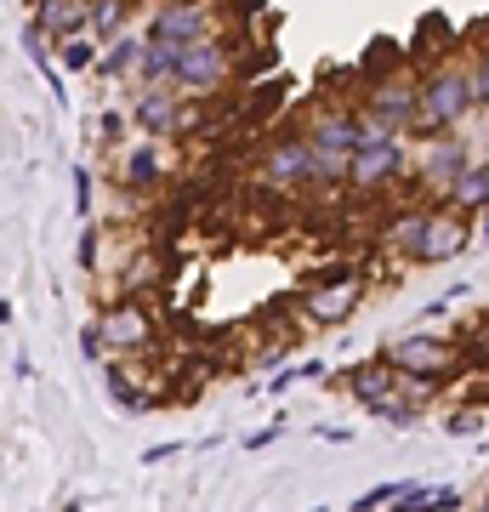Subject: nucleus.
<instances>
[{"instance_id": "obj_1", "label": "nucleus", "mask_w": 489, "mask_h": 512, "mask_svg": "<svg viewBox=\"0 0 489 512\" xmlns=\"http://www.w3.org/2000/svg\"><path fill=\"white\" fill-rule=\"evenodd\" d=\"M421 74V114L410 137H438V131H455L472 109V63H433Z\"/></svg>"}, {"instance_id": "obj_2", "label": "nucleus", "mask_w": 489, "mask_h": 512, "mask_svg": "<svg viewBox=\"0 0 489 512\" xmlns=\"http://www.w3.org/2000/svg\"><path fill=\"white\" fill-rule=\"evenodd\" d=\"M217 35H228V23L211 0H160L143 23V40H171V46H200Z\"/></svg>"}, {"instance_id": "obj_3", "label": "nucleus", "mask_w": 489, "mask_h": 512, "mask_svg": "<svg viewBox=\"0 0 489 512\" xmlns=\"http://www.w3.org/2000/svg\"><path fill=\"white\" fill-rule=\"evenodd\" d=\"M399 177H416L410 137H393V143H364L359 154H353V177H347V188H359V194H381V188H393Z\"/></svg>"}, {"instance_id": "obj_4", "label": "nucleus", "mask_w": 489, "mask_h": 512, "mask_svg": "<svg viewBox=\"0 0 489 512\" xmlns=\"http://www.w3.org/2000/svg\"><path fill=\"white\" fill-rule=\"evenodd\" d=\"M256 183L279 188V194H302V188H313V143L308 137H296V131H285L273 148H262V160H256Z\"/></svg>"}, {"instance_id": "obj_5", "label": "nucleus", "mask_w": 489, "mask_h": 512, "mask_svg": "<svg viewBox=\"0 0 489 512\" xmlns=\"http://www.w3.org/2000/svg\"><path fill=\"white\" fill-rule=\"evenodd\" d=\"M228 74H234V40H228V35L200 40V46H188V52H182L177 92L211 97V92H222V86H228Z\"/></svg>"}, {"instance_id": "obj_6", "label": "nucleus", "mask_w": 489, "mask_h": 512, "mask_svg": "<svg viewBox=\"0 0 489 512\" xmlns=\"http://www.w3.org/2000/svg\"><path fill=\"white\" fill-rule=\"evenodd\" d=\"M393 370H404V376H427V382H444L455 365H461V348L455 342H444V336H427V330H416V336H399L393 348L381 353Z\"/></svg>"}, {"instance_id": "obj_7", "label": "nucleus", "mask_w": 489, "mask_h": 512, "mask_svg": "<svg viewBox=\"0 0 489 512\" xmlns=\"http://www.w3.org/2000/svg\"><path fill=\"white\" fill-rule=\"evenodd\" d=\"M364 109L381 114V120H393V126H404V131H416V114H421V74H410V69L376 74V80L364 86Z\"/></svg>"}, {"instance_id": "obj_8", "label": "nucleus", "mask_w": 489, "mask_h": 512, "mask_svg": "<svg viewBox=\"0 0 489 512\" xmlns=\"http://www.w3.org/2000/svg\"><path fill=\"white\" fill-rule=\"evenodd\" d=\"M467 165H472L467 137H461V131H438V137H421V148H416V183L444 194Z\"/></svg>"}, {"instance_id": "obj_9", "label": "nucleus", "mask_w": 489, "mask_h": 512, "mask_svg": "<svg viewBox=\"0 0 489 512\" xmlns=\"http://www.w3.org/2000/svg\"><path fill=\"white\" fill-rule=\"evenodd\" d=\"M131 126L143 131V137H154V143H171V137H182V131H188V109H182L177 86L137 92V103H131Z\"/></svg>"}, {"instance_id": "obj_10", "label": "nucleus", "mask_w": 489, "mask_h": 512, "mask_svg": "<svg viewBox=\"0 0 489 512\" xmlns=\"http://www.w3.org/2000/svg\"><path fill=\"white\" fill-rule=\"evenodd\" d=\"M97 325H103V342H109L114 359H137V353H148V342H154V319H148L137 302H114Z\"/></svg>"}, {"instance_id": "obj_11", "label": "nucleus", "mask_w": 489, "mask_h": 512, "mask_svg": "<svg viewBox=\"0 0 489 512\" xmlns=\"http://www.w3.org/2000/svg\"><path fill=\"white\" fill-rule=\"evenodd\" d=\"M359 296H364V279H353V274L325 279V285H308L302 313H308L313 325H347V319H353V308H359Z\"/></svg>"}, {"instance_id": "obj_12", "label": "nucleus", "mask_w": 489, "mask_h": 512, "mask_svg": "<svg viewBox=\"0 0 489 512\" xmlns=\"http://www.w3.org/2000/svg\"><path fill=\"white\" fill-rule=\"evenodd\" d=\"M336 387H347V393H353L370 416H376L381 404H399V370L387 365V359H364V365L342 370V376H336Z\"/></svg>"}, {"instance_id": "obj_13", "label": "nucleus", "mask_w": 489, "mask_h": 512, "mask_svg": "<svg viewBox=\"0 0 489 512\" xmlns=\"http://www.w3.org/2000/svg\"><path fill=\"white\" fill-rule=\"evenodd\" d=\"M29 18L40 23V35L52 40V46H63V40L91 35V0H35Z\"/></svg>"}, {"instance_id": "obj_14", "label": "nucleus", "mask_w": 489, "mask_h": 512, "mask_svg": "<svg viewBox=\"0 0 489 512\" xmlns=\"http://www.w3.org/2000/svg\"><path fill=\"white\" fill-rule=\"evenodd\" d=\"M114 177H120V188H131V194H154V188L171 177V165H165V148L154 143V137H143L137 148H126V154H120Z\"/></svg>"}, {"instance_id": "obj_15", "label": "nucleus", "mask_w": 489, "mask_h": 512, "mask_svg": "<svg viewBox=\"0 0 489 512\" xmlns=\"http://www.w3.org/2000/svg\"><path fill=\"white\" fill-rule=\"evenodd\" d=\"M472 245V217H461V211H438L433 217V234H427V245H421V268H438V262H455V256Z\"/></svg>"}, {"instance_id": "obj_16", "label": "nucleus", "mask_w": 489, "mask_h": 512, "mask_svg": "<svg viewBox=\"0 0 489 512\" xmlns=\"http://www.w3.org/2000/svg\"><path fill=\"white\" fill-rule=\"evenodd\" d=\"M313 148H342V154H359V109H319L302 131Z\"/></svg>"}, {"instance_id": "obj_17", "label": "nucleus", "mask_w": 489, "mask_h": 512, "mask_svg": "<svg viewBox=\"0 0 489 512\" xmlns=\"http://www.w3.org/2000/svg\"><path fill=\"white\" fill-rule=\"evenodd\" d=\"M444 205L461 211V217H489V165L472 160L450 188H444Z\"/></svg>"}, {"instance_id": "obj_18", "label": "nucleus", "mask_w": 489, "mask_h": 512, "mask_svg": "<svg viewBox=\"0 0 489 512\" xmlns=\"http://www.w3.org/2000/svg\"><path fill=\"white\" fill-rule=\"evenodd\" d=\"M143 52H148V40L143 29L137 35H120L114 46H103V57H97V80H137V69H143Z\"/></svg>"}, {"instance_id": "obj_19", "label": "nucleus", "mask_w": 489, "mask_h": 512, "mask_svg": "<svg viewBox=\"0 0 489 512\" xmlns=\"http://www.w3.org/2000/svg\"><path fill=\"white\" fill-rule=\"evenodd\" d=\"M433 217H438V211H427V205L404 211V217L387 228V251L404 256V262H421V245H427V234H433Z\"/></svg>"}, {"instance_id": "obj_20", "label": "nucleus", "mask_w": 489, "mask_h": 512, "mask_svg": "<svg viewBox=\"0 0 489 512\" xmlns=\"http://www.w3.org/2000/svg\"><path fill=\"white\" fill-rule=\"evenodd\" d=\"M120 35H131V0H91V40L114 46Z\"/></svg>"}, {"instance_id": "obj_21", "label": "nucleus", "mask_w": 489, "mask_h": 512, "mask_svg": "<svg viewBox=\"0 0 489 512\" xmlns=\"http://www.w3.org/2000/svg\"><path fill=\"white\" fill-rule=\"evenodd\" d=\"M347 177H353V154H342V148H313V188L319 194L347 188Z\"/></svg>"}, {"instance_id": "obj_22", "label": "nucleus", "mask_w": 489, "mask_h": 512, "mask_svg": "<svg viewBox=\"0 0 489 512\" xmlns=\"http://www.w3.org/2000/svg\"><path fill=\"white\" fill-rule=\"evenodd\" d=\"M455 507H461V490H450V484H444V490H427V484H421V490H410L393 512H455Z\"/></svg>"}, {"instance_id": "obj_23", "label": "nucleus", "mask_w": 489, "mask_h": 512, "mask_svg": "<svg viewBox=\"0 0 489 512\" xmlns=\"http://www.w3.org/2000/svg\"><path fill=\"white\" fill-rule=\"evenodd\" d=\"M109 399L120 404V410H148V404H154V399H143V387L131 382L126 359H114V365H109Z\"/></svg>"}, {"instance_id": "obj_24", "label": "nucleus", "mask_w": 489, "mask_h": 512, "mask_svg": "<svg viewBox=\"0 0 489 512\" xmlns=\"http://www.w3.org/2000/svg\"><path fill=\"white\" fill-rule=\"evenodd\" d=\"M97 57H103V46L91 35H80V40H63L57 46V69H69V74H86V69H97Z\"/></svg>"}, {"instance_id": "obj_25", "label": "nucleus", "mask_w": 489, "mask_h": 512, "mask_svg": "<svg viewBox=\"0 0 489 512\" xmlns=\"http://www.w3.org/2000/svg\"><path fill=\"white\" fill-rule=\"evenodd\" d=\"M472 109L489 114V46L472 52Z\"/></svg>"}, {"instance_id": "obj_26", "label": "nucleus", "mask_w": 489, "mask_h": 512, "mask_svg": "<svg viewBox=\"0 0 489 512\" xmlns=\"http://www.w3.org/2000/svg\"><path fill=\"white\" fill-rule=\"evenodd\" d=\"M421 416V410H416V404H381V410H376V421H387V427H410V421H416Z\"/></svg>"}, {"instance_id": "obj_27", "label": "nucleus", "mask_w": 489, "mask_h": 512, "mask_svg": "<svg viewBox=\"0 0 489 512\" xmlns=\"http://www.w3.org/2000/svg\"><path fill=\"white\" fill-rule=\"evenodd\" d=\"M74 211L91 217V171H86V165H74Z\"/></svg>"}, {"instance_id": "obj_28", "label": "nucleus", "mask_w": 489, "mask_h": 512, "mask_svg": "<svg viewBox=\"0 0 489 512\" xmlns=\"http://www.w3.org/2000/svg\"><path fill=\"white\" fill-rule=\"evenodd\" d=\"M97 245H103V234H97V228H86V234H80V268H86V274H97V262H103V256H97Z\"/></svg>"}, {"instance_id": "obj_29", "label": "nucleus", "mask_w": 489, "mask_h": 512, "mask_svg": "<svg viewBox=\"0 0 489 512\" xmlns=\"http://www.w3.org/2000/svg\"><path fill=\"white\" fill-rule=\"evenodd\" d=\"M444 427H450V433H484V416H478V410H455Z\"/></svg>"}, {"instance_id": "obj_30", "label": "nucleus", "mask_w": 489, "mask_h": 512, "mask_svg": "<svg viewBox=\"0 0 489 512\" xmlns=\"http://www.w3.org/2000/svg\"><path fill=\"white\" fill-rule=\"evenodd\" d=\"M279 97H285V80H273L268 92H256L251 109H256V114H273V109H279Z\"/></svg>"}, {"instance_id": "obj_31", "label": "nucleus", "mask_w": 489, "mask_h": 512, "mask_svg": "<svg viewBox=\"0 0 489 512\" xmlns=\"http://www.w3.org/2000/svg\"><path fill=\"white\" fill-rule=\"evenodd\" d=\"M273 439H279V427H262V433H251V439H245V450H268Z\"/></svg>"}, {"instance_id": "obj_32", "label": "nucleus", "mask_w": 489, "mask_h": 512, "mask_svg": "<svg viewBox=\"0 0 489 512\" xmlns=\"http://www.w3.org/2000/svg\"><path fill=\"white\" fill-rule=\"evenodd\" d=\"M319 439H325V444H347V439H353V427H319Z\"/></svg>"}, {"instance_id": "obj_33", "label": "nucleus", "mask_w": 489, "mask_h": 512, "mask_svg": "<svg viewBox=\"0 0 489 512\" xmlns=\"http://www.w3.org/2000/svg\"><path fill=\"white\" fill-rule=\"evenodd\" d=\"M478 512H489V501H478Z\"/></svg>"}, {"instance_id": "obj_34", "label": "nucleus", "mask_w": 489, "mask_h": 512, "mask_svg": "<svg viewBox=\"0 0 489 512\" xmlns=\"http://www.w3.org/2000/svg\"><path fill=\"white\" fill-rule=\"evenodd\" d=\"M484 239H489V217H484Z\"/></svg>"}, {"instance_id": "obj_35", "label": "nucleus", "mask_w": 489, "mask_h": 512, "mask_svg": "<svg viewBox=\"0 0 489 512\" xmlns=\"http://www.w3.org/2000/svg\"><path fill=\"white\" fill-rule=\"evenodd\" d=\"M484 501H489V495H484Z\"/></svg>"}]
</instances>
